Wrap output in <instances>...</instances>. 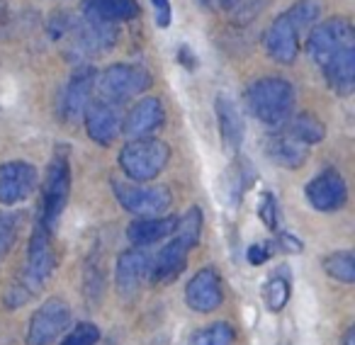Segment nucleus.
<instances>
[{
	"mask_svg": "<svg viewBox=\"0 0 355 345\" xmlns=\"http://www.w3.org/2000/svg\"><path fill=\"white\" fill-rule=\"evenodd\" d=\"M71 32H73V46L78 54H107L117 42L114 25L83 20V25L71 27Z\"/></svg>",
	"mask_w": 355,
	"mask_h": 345,
	"instance_id": "obj_21",
	"label": "nucleus"
},
{
	"mask_svg": "<svg viewBox=\"0 0 355 345\" xmlns=\"http://www.w3.org/2000/svg\"><path fill=\"white\" fill-rule=\"evenodd\" d=\"M246 258L251 265H263V263L270 258V243H253V246L248 248Z\"/></svg>",
	"mask_w": 355,
	"mask_h": 345,
	"instance_id": "obj_32",
	"label": "nucleus"
},
{
	"mask_svg": "<svg viewBox=\"0 0 355 345\" xmlns=\"http://www.w3.org/2000/svg\"><path fill=\"white\" fill-rule=\"evenodd\" d=\"M71 193V168L69 158L56 156L46 168L44 188H42V200H40V219H37V229L42 231L54 233L59 227V219L66 209Z\"/></svg>",
	"mask_w": 355,
	"mask_h": 345,
	"instance_id": "obj_5",
	"label": "nucleus"
},
{
	"mask_svg": "<svg viewBox=\"0 0 355 345\" xmlns=\"http://www.w3.org/2000/svg\"><path fill=\"white\" fill-rule=\"evenodd\" d=\"M277 246H282V251H287V253H302V241L295 236H290V233H280Z\"/></svg>",
	"mask_w": 355,
	"mask_h": 345,
	"instance_id": "obj_35",
	"label": "nucleus"
},
{
	"mask_svg": "<svg viewBox=\"0 0 355 345\" xmlns=\"http://www.w3.org/2000/svg\"><path fill=\"white\" fill-rule=\"evenodd\" d=\"M246 109L268 127H282L295 112V88L277 76L258 78L246 90Z\"/></svg>",
	"mask_w": 355,
	"mask_h": 345,
	"instance_id": "obj_2",
	"label": "nucleus"
},
{
	"mask_svg": "<svg viewBox=\"0 0 355 345\" xmlns=\"http://www.w3.org/2000/svg\"><path fill=\"white\" fill-rule=\"evenodd\" d=\"M80 12H83V20L114 25V22L137 20L141 10L137 0H83Z\"/></svg>",
	"mask_w": 355,
	"mask_h": 345,
	"instance_id": "obj_20",
	"label": "nucleus"
},
{
	"mask_svg": "<svg viewBox=\"0 0 355 345\" xmlns=\"http://www.w3.org/2000/svg\"><path fill=\"white\" fill-rule=\"evenodd\" d=\"M100 340V328L95 324H78L69 335L64 338L61 345H95Z\"/></svg>",
	"mask_w": 355,
	"mask_h": 345,
	"instance_id": "obj_30",
	"label": "nucleus"
},
{
	"mask_svg": "<svg viewBox=\"0 0 355 345\" xmlns=\"http://www.w3.org/2000/svg\"><path fill=\"white\" fill-rule=\"evenodd\" d=\"M234 340H236V330L227 321H217V324L195 333L190 345H234Z\"/></svg>",
	"mask_w": 355,
	"mask_h": 345,
	"instance_id": "obj_27",
	"label": "nucleus"
},
{
	"mask_svg": "<svg viewBox=\"0 0 355 345\" xmlns=\"http://www.w3.org/2000/svg\"><path fill=\"white\" fill-rule=\"evenodd\" d=\"M185 301L198 314H212L222 306L224 292H222V277L212 267H202L198 275L185 287Z\"/></svg>",
	"mask_w": 355,
	"mask_h": 345,
	"instance_id": "obj_11",
	"label": "nucleus"
},
{
	"mask_svg": "<svg viewBox=\"0 0 355 345\" xmlns=\"http://www.w3.org/2000/svg\"><path fill=\"white\" fill-rule=\"evenodd\" d=\"M266 153L277 166L287 168V170H297V168L304 166L306 158H309V146L297 141L285 129H277L275 134H270V136L266 139Z\"/></svg>",
	"mask_w": 355,
	"mask_h": 345,
	"instance_id": "obj_18",
	"label": "nucleus"
},
{
	"mask_svg": "<svg viewBox=\"0 0 355 345\" xmlns=\"http://www.w3.org/2000/svg\"><path fill=\"white\" fill-rule=\"evenodd\" d=\"M324 270L329 277L343 282V285H353L355 282V256L350 251H336L324 258Z\"/></svg>",
	"mask_w": 355,
	"mask_h": 345,
	"instance_id": "obj_24",
	"label": "nucleus"
},
{
	"mask_svg": "<svg viewBox=\"0 0 355 345\" xmlns=\"http://www.w3.org/2000/svg\"><path fill=\"white\" fill-rule=\"evenodd\" d=\"M171 161V148L158 139H137L119 151V168L134 183H148L166 170Z\"/></svg>",
	"mask_w": 355,
	"mask_h": 345,
	"instance_id": "obj_4",
	"label": "nucleus"
},
{
	"mask_svg": "<svg viewBox=\"0 0 355 345\" xmlns=\"http://www.w3.org/2000/svg\"><path fill=\"white\" fill-rule=\"evenodd\" d=\"M173 233H175L178 241H183L193 251L200 243V236H202V212H200V207H190L183 219H178Z\"/></svg>",
	"mask_w": 355,
	"mask_h": 345,
	"instance_id": "obj_25",
	"label": "nucleus"
},
{
	"mask_svg": "<svg viewBox=\"0 0 355 345\" xmlns=\"http://www.w3.org/2000/svg\"><path fill=\"white\" fill-rule=\"evenodd\" d=\"M306 51L321 71L331 69L336 61L355 54V32L345 17H331L311 30Z\"/></svg>",
	"mask_w": 355,
	"mask_h": 345,
	"instance_id": "obj_3",
	"label": "nucleus"
},
{
	"mask_svg": "<svg viewBox=\"0 0 355 345\" xmlns=\"http://www.w3.org/2000/svg\"><path fill=\"white\" fill-rule=\"evenodd\" d=\"M151 258L144 248H129L117 258V270H114V280H117V290L122 297H132L139 290L144 275L148 272Z\"/></svg>",
	"mask_w": 355,
	"mask_h": 345,
	"instance_id": "obj_17",
	"label": "nucleus"
},
{
	"mask_svg": "<svg viewBox=\"0 0 355 345\" xmlns=\"http://www.w3.org/2000/svg\"><path fill=\"white\" fill-rule=\"evenodd\" d=\"M263 301L270 311H282L290 301V280L285 275H272L263 287Z\"/></svg>",
	"mask_w": 355,
	"mask_h": 345,
	"instance_id": "obj_28",
	"label": "nucleus"
},
{
	"mask_svg": "<svg viewBox=\"0 0 355 345\" xmlns=\"http://www.w3.org/2000/svg\"><path fill=\"white\" fill-rule=\"evenodd\" d=\"M214 112H217V124H219V134H222L224 146H227L229 153H236L239 148L243 146V139H246L243 114L239 112L234 98L227 93L217 95V100H214Z\"/></svg>",
	"mask_w": 355,
	"mask_h": 345,
	"instance_id": "obj_16",
	"label": "nucleus"
},
{
	"mask_svg": "<svg viewBox=\"0 0 355 345\" xmlns=\"http://www.w3.org/2000/svg\"><path fill=\"white\" fill-rule=\"evenodd\" d=\"M112 193H114V197H117V202L122 204L129 214H134V217H139V219L163 217V214L168 212V207L173 204L171 190L163 188V185L141 188V185L112 180Z\"/></svg>",
	"mask_w": 355,
	"mask_h": 345,
	"instance_id": "obj_7",
	"label": "nucleus"
},
{
	"mask_svg": "<svg viewBox=\"0 0 355 345\" xmlns=\"http://www.w3.org/2000/svg\"><path fill=\"white\" fill-rule=\"evenodd\" d=\"M195 3L200 8H205L207 12H224V10H232L239 0H195Z\"/></svg>",
	"mask_w": 355,
	"mask_h": 345,
	"instance_id": "obj_34",
	"label": "nucleus"
},
{
	"mask_svg": "<svg viewBox=\"0 0 355 345\" xmlns=\"http://www.w3.org/2000/svg\"><path fill=\"white\" fill-rule=\"evenodd\" d=\"M37 168L30 161H8L0 166V204L12 207L35 193Z\"/></svg>",
	"mask_w": 355,
	"mask_h": 345,
	"instance_id": "obj_10",
	"label": "nucleus"
},
{
	"mask_svg": "<svg viewBox=\"0 0 355 345\" xmlns=\"http://www.w3.org/2000/svg\"><path fill=\"white\" fill-rule=\"evenodd\" d=\"M166 119V109L158 98H141L137 105H132V109L127 112L122 122V134L129 136L132 141L137 139H148L153 132H158Z\"/></svg>",
	"mask_w": 355,
	"mask_h": 345,
	"instance_id": "obj_14",
	"label": "nucleus"
},
{
	"mask_svg": "<svg viewBox=\"0 0 355 345\" xmlns=\"http://www.w3.org/2000/svg\"><path fill=\"white\" fill-rule=\"evenodd\" d=\"M83 117L85 132L98 146H112L114 139L122 134V119H119V112L112 103H105V100L90 103Z\"/></svg>",
	"mask_w": 355,
	"mask_h": 345,
	"instance_id": "obj_15",
	"label": "nucleus"
},
{
	"mask_svg": "<svg viewBox=\"0 0 355 345\" xmlns=\"http://www.w3.org/2000/svg\"><path fill=\"white\" fill-rule=\"evenodd\" d=\"M319 12H321L319 0H300L297 6H292L290 10H287V17H290L292 25H295L297 30H302V27L314 25L316 17H319Z\"/></svg>",
	"mask_w": 355,
	"mask_h": 345,
	"instance_id": "obj_29",
	"label": "nucleus"
},
{
	"mask_svg": "<svg viewBox=\"0 0 355 345\" xmlns=\"http://www.w3.org/2000/svg\"><path fill=\"white\" fill-rule=\"evenodd\" d=\"M258 217L263 219V224H266L268 229H280V209H277V200L275 195L270 193H263L261 197V204H258Z\"/></svg>",
	"mask_w": 355,
	"mask_h": 345,
	"instance_id": "obj_31",
	"label": "nucleus"
},
{
	"mask_svg": "<svg viewBox=\"0 0 355 345\" xmlns=\"http://www.w3.org/2000/svg\"><path fill=\"white\" fill-rule=\"evenodd\" d=\"M153 3V10H156V25L158 27H168L171 25V0H151Z\"/></svg>",
	"mask_w": 355,
	"mask_h": 345,
	"instance_id": "obj_33",
	"label": "nucleus"
},
{
	"mask_svg": "<svg viewBox=\"0 0 355 345\" xmlns=\"http://www.w3.org/2000/svg\"><path fill=\"white\" fill-rule=\"evenodd\" d=\"M178 217H153V219H137L129 224L127 238L134 248H146L153 243H161L175 231Z\"/></svg>",
	"mask_w": 355,
	"mask_h": 345,
	"instance_id": "obj_22",
	"label": "nucleus"
},
{
	"mask_svg": "<svg viewBox=\"0 0 355 345\" xmlns=\"http://www.w3.org/2000/svg\"><path fill=\"white\" fill-rule=\"evenodd\" d=\"M340 345H355V328L350 326L348 330H345V335H343V343Z\"/></svg>",
	"mask_w": 355,
	"mask_h": 345,
	"instance_id": "obj_36",
	"label": "nucleus"
},
{
	"mask_svg": "<svg viewBox=\"0 0 355 345\" xmlns=\"http://www.w3.org/2000/svg\"><path fill=\"white\" fill-rule=\"evenodd\" d=\"M151 88V73L137 64H114L98 78V90L105 103H127Z\"/></svg>",
	"mask_w": 355,
	"mask_h": 345,
	"instance_id": "obj_6",
	"label": "nucleus"
},
{
	"mask_svg": "<svg viewBox=\"0 0 355 345\" xmlns=\"http://www.w3.org/2000/svg\"><path fill=\"white\" fill-rule=\"evenodd\" d=\"M287 134L302 141L304 146H311V143H319L321 139L326 136V129H324V122L316 119L314 114H297V117H290L285 124H282Z\"/></svg>",
	"mask_w": 355,
	"mask_h": 345,
	"instance_id": "obj_23",
	"label": "nucleus"
},
{
	"mask_svg": "<svg viewBox=\"0 0 355 345\" xmlns=\"http://www.w3.org/2000/svg\"><path fill=\"white\" fill-rule=\"evenodd\" d=\"M266 51L272 61H277L282 66H290L297 61V54H300V30L292 25L287 12L277 15L272 20V25L268 27Z\"/></svg>",
	"mask_w": 355,
	"mask_h": 345,
	"instance_id": "obj_13",
	"label": "nucleus"
},
{
	"mask_svg": "<svg viewBox=\"0 0 355 345\" xmlns=\"http://www.w3.org/2000/svg\"><path fill=\"white\" fill-rule=\"evenodd\" d=\"M51 236L54 233L42 231L37 227L32 231L30 248H27V265L15 277L10 290L6 292V304L10 309H17V306L35 299L42 292V287H44V282L51 277V272H54L56 256H54V246H51Z\"/></svg>",
	"mask_w": 355,
	"mask_h": 345,
	"instance_id": "obj_1",
	"label": "nucleus"
},
{
	"mask_svg": "<svg viewBox=\"0 0 355 345\" xmlns=\"http://www.w3.org/2000/svg\"><path fill=\"white\" fill-rule=\"evenodd\" d=\"M304 197L316 212H338L348 202V185L336 168H326L306 183Z\"/></svg>",
	"mask_w": 355,
	"mask_h": 345,
	"instance_id": "obj_9",
	"label": "nucleus"
},
{
	"mask_svg": "<svg viewBox=\"0 0 355 345\" xmlns=\"http://www.w3.org/2000/svg\"><path fill=\"white\" fill-rule=\"evenodd\" d=\"M20 224H22V214L17 212H0V263L6 260L8 253L12 251L17 241V233H20Z\"/></svg>",
	"mask_w": 355,
	"mask_h": 345,
	"instance_id": "obj_26",
	"label": "nucleus"
},
{
	"mask_svg": "<svg viewBox=\"0 0 355 345\" xmlns=\"http://www.w3.org/2000/svg\"><path fill=\"white\" fill-rule=\"evenodd\" d=\"M95 80H98V73L90 66L78 69L69 78L64 95H61V117L66 122H76V119H80L85 114V109L90 105V95L95 90Z\"/></svg>",
	"mask_w": 355,
	"mask_h": 345,
	"instance_id": "obj_12",
	"label": "nucleus"
},
{
	"mask_svg": "<svg viewBox=\"0 0 355 345\" xmlns=\"http://www.w3.org/2000/svg\"><path fill=\"white\" fill-rule=\"evenodd\" d=\"M71 326V309L64 299L51 297L32 314L27 345H51Z\"/></svg>",
	"mask_w": 355,
	"mask_h": 345,
	"instance_id": "obj_8",
	"label": "nucleus"
},
{
	"mask_svg": "<svg viewBox=\"0 0 355 345\" xmlns=\"http://www.w3.org/2000/svg\"><path fill=\"white\" fill-rule=\"evenodd\" d=\"M188 256L190 248L183 241H178V238H173L168 246H163L161 253L148 265V277H151L153 285H166V282L175 280L188 265Z\"/></svg>",
	"mask_w": 355,
	"mask_h": 345,
	"instance_id": "obj_19",
	"label": "nucleus"
}]
</instances>
